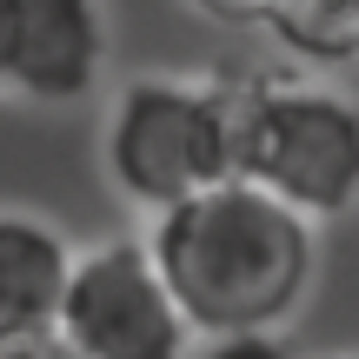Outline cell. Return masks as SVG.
Here are the masks:
<instances>
[{"instance_id": "cell-4", "label": "cell", "mask_w": 359, "mask_h": 359, "mask_svg": "<svg viewBox=\"0 0 359 359\" xmlns=\"http://www.w3.org/2000/svg\"><path fill=\"white\" fill-rule=\"evenodd\" d=\"M53 333L74 359H193L200 326L147 240H100L80 253Z\"/></svg>"}, {"instance_id": "cell-8", "label": "cell", "mask_w": 359, "mask_h": 359, "mask_svg": "<svg viewBox=\"0 0 359 359\" xmlns=\"http://www.w3.org/2000/svg\"><path fill=\"white\" fill-rule=\"evenodd\" d=\"M180 7L206 13V20H226V27H259L273 0H180Z\"/></svg>"}, {"instance_id": "cell-11", "label": "cell", "mask_w": 359, "mask_h": 359, "mask_svg": "<svg viewBox=\"0 0 359 359\" xmlns=\"http://www.w3.org/2000/svg\"><path fill=\"white\" fill-rule=\"evenodd\" d=\"M333 359H359V353H333Z\"/></svg>"}, {"instance_id": "cell-1", "label": "cell", "mask_w": 359, "mask_h": 359, "mask_svg": "<svg viewBox=\"0 0 359 359\" xmlns=\"http://www.w3.org/2000/svg\"><path fill=\"white\" fill-rule=\"evenodd\" d=\"M147 246L206 339L280 333L320 266L313 219L253 180H226L187 206H167Z\"/></svg>"}, {"instance_id": "cell-9", "label": "cell", "mask_w": 359, "mask_h": 359, "mask_svg": "<svg viewBox=\"0 0 359 359\" xmlns=\"http://www.w3.org/2000/svg\"><path fill=\"white\" fill-rule=\"evenodd\" d=\"M219 359H280L273 333H246V339H219Z\"/></svg>"}, {"instance_id": "cell-2", "label": "cell", "mask_w": 359, "mask_h": 359, "mask_svg": "<svg viewBox=\"0 0 359 359\" xmlns=\"http://www.w3.org/2000/svg\"><path fill=\"white\" fill-rule=\"evenodd\" d=\"M107 173L154 213L240 180V87L187 74L127 80L107 114Z\"/></svg>"}, {"instance_id": "cell-6", "label": "cell", "mask_w": 359, "mask_h": 359, "mask_svg": "<svg viewBox=\"0 0 359 359\" xmlns=\"http://www.w3.org/2000/svg\"><path fill=\"white\" fill-rule=\"evenodd\" d=\"M80 253L60 226L34 213H0V339L7 333H53L74 286Z\"/></svg>"}, {"instance_id": "cell-10", "label": "cell", "mask_w": 359, "mask_h": 359, "mask_svg": "<svg viewBox=\"0 0 359 359\" xmlns=\"http://www.w3.org/2000/svg\"><path fill=\"white\" fill-rule=\"evenodd\" d=\"M0 87H7V0H0Z\"/></svg>"}, {"instance_id": "cell-3", "label": "cell", "mask_w": 359, "mask_h": 359, "mask_svg": "<svg viewBox=\"0 0 359 359\" xmlns=\"http://www.w3.org/2000/svg\"><path fill=\"white\" fill-rule=\"evenodd\" d=\"M240 180L293 213L339 219L359 206V100L313 74H259L240 87Z\"/></svg>"}, {"instance_id": "cell-7", "label": "cell", "mask_w": 359, "mask_h": 359, "mask_svg": "<svg viewBox=\"0 0 359 359\" xmlns=\"http://www.w3.org/2000/svg\"><path fill=\"white\" fill-rule=\"evenodd\" d=\"M259 27L306 67H353L359 60V0H273Z\"/></svg>"}, {"instance_id": "cell-5", "label": "cell", "mask_w": 359, "mask_h": 359, "mask_svg": "<svg viewBox=\"0 0 359 359\" xmlns=\"http://www.w3.org/2000/svg\"><path fill=\"white\" fill-rule=\"evenodd\" d=\"M107 67L100 0H7V87L27 100H80Z\"/></svg>"}]
</instances>
